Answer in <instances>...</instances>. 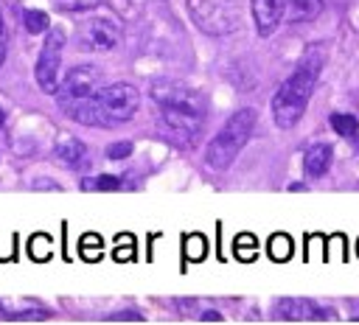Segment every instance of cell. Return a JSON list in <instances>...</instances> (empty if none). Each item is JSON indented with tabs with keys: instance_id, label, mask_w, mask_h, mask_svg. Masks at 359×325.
I'll use <instances>...</instances> for the list:
<instances>
[{
	"instance_id": "6da1fadb",
	"label": "cell",
	"mask_w": 359,
	"mask_h": 325,
	"mask_svg": "<svg viewBox=\"0 0 359 325\" xmlns=\"http://www.w3.org/2000/svg\"><path fill=\"white\" fill-rule=\"evenodd\" d=\"M151 101L163 132L174 143H191L205 126V101L196 90L160 78L151 84Z\"/></svg>"
},
{
	"instance_id": "7a4b0ae2",
	"label": "cell",
	"mask_w": 359,
	"mask_h": 325,
	"mask_svg": "<svg viewBox=\"0 0 359 325\" xmlns=\"http://www.w3.org/2000/svg\"><path fill=\"white\" fill-rule=\"evenodd\" d=\"M320 67H323V59L317 53L306 56L294 73L275 90L272 95V118L280 129H292L300 115L306 112V104L314 92V84H317V76H320Z\"/></svg>"
},
{
	"instance_id": "3957f363",
	"label": "cell",
	"mask_w": 359,
	"mask_h": 325,
	"mask_svg": "<svg viewBox=\"0 0 359 325\" xmlns=\"http://www.w3.org/2000/svg\"><path fill=\"white\" fill-rule=\"evenodd\" d=\"M98 90H101V73L95 67H73L62 87H59V106L81 120V123H93V126H101V118H98V106H95V98H98Z\"/></svg>"
},
{
	"instance_id": "277c9868",
	"label": "cell",
	"mask_w": 359,
	"mask_h": 325,
	"mask_svg": "<svg viewBox=\"0 0 359 325\" xmlns=\"http://www.w3.org/2000/svg\"><path fill=\"white\" fill-rule=\"evenodd\" d=\"M252 126H255V109H238L227 118V123L216 132V137L208 143V151H205V162L208 168L213 171H224L230 168V162L238 157V151L247 146L250 134H252Z\"/></svg>"
},
{
	"instance_id": "5b68a950",
	"label": "cell",
	"mask_w": 359,
	"mask_h": 325,
	"mask_svg": "<svg viewBox=\"0 0 359 325\" xmlns=\"http://www.w3.org/2000/svg\"><path fill=\"white\" fill-rule=\"evenodd\" d=\"M137 104H140V98H137V90L132 84H126V81L104 84L98 90V98H95L101 126H115V123L129 120L137 112Z\"/></svg>"
},
{
	"instance_id": "8992f818",
	"label": "cell",
	"mask_w": 359,
	"mask_h": 325,
	"mask_svg": "<svg viewBox=\"0 0 359 325\" xmlns=\"http://www.w3.org/2000/svg\"><path fill=\"white\" fill-rule=\"evenodd\" d=\"M62 48H65V34L53 28L45 36L39 62H36V84L42 92H59L65 76H62Z\"/></svg>"
},
{
	"instance_id": "52a82bcc",
	"label": "cell",
	"mask_w": 359,
	"mask_h": 325,
	"mask_svg": "<svg viewBox=\"0 0 359 325\" xmlns=\"http://www.w3.org/2000/svg\"><path fill=\"white\" fill-rule=\"evenodd\" d=\"M188 6H191L196 25L208 34H216V36L233 31L238 22L233 0H188Z\"/></svg>"
},
{
	"instance_id": "ba28073f",
	"label": "cell",
	"mask_w": 359,
	"mask_h": 325,
	"mask_svg": "<svg viewBox=\"0 0 359 325\" xmlns=\"http://www.w3.org/2000/svg\"><path fill=\"white\" fill-rule=\"evenodd\" d=\"M79 42H81L84 50H98V53H104V50L118 48V42H121V28H118V22H112V20H107V17H90V20L79 28Z\"/></svg>"
},
{
	"instance_id": "9c48e42d",
	"label": "cell",
	"mask_w": 359,
	"mask_h": 325,
	"mask_svg": "<svg viewBox=\"0 0 359 325\" xmlns=\"http://www.w3.org/2000/svg\"><path fill=\"white\" fill-rule=\"evenodd\" d=\"M250 3L261 36H269L278 28V22L286 17V0H250Z\"/></svg>"
},
{
	"instance_id": "30bf717a",
	"label": "cell",
	"mask_w": 359,
	"mask_h": 325,
	"mask_svg": "<svg viewBox=\"0 0 359 325\" xmlns=\"http://www.w3.org/2000/svg\"><path fill=\"white\" fill-rule=\"evenodd\" d=\"M275 314L283 317V319H323V317H334L331 311L317 308L311 300H280Z\"/></svg>"
},
{
	"instance_id": "8fae6325",
	"label": "cell",
	"mask_w": 359,
	"mask_h": 325,
	"mask_svg": "<svg viewBox=\"0 0 359 325\" xmlns=\"http://www.w3.org/2000/svg\"><path fill=\"white\" fill-rule=\"evenodd\" d=\"M331 157H334V148L328 146V143H311L309 148H306V154H303V168H306V174L309 177H323L325 171H328V165H331Z\"/></svg>"
},
{
	"instance_id": "7c38bea8",
	"label": "cell",
	"mask_w": 359,
	"mask_h": 325,
	"mask_svg": "<svg viewBox=\"0 0 359 325\" xmlns=\"http://www.w3.org/2000/svg\"><path fill=\"white\" fill-rule=\"evenodd\" d=\"M56 157L62 160V162H67V165H81L84 160H87V146L79 140V137H62L59 143H56Z\"/></svg>"
},
{
	"instance_id": "4fadbf2b",
	"label": "cell",
	"mask_w": 359,
	"mask_h": 325,
	"mask_svg": "<svg viewBox=\"0 0 359 325\" xmlns=\"http://www.w3.org/2000/svg\"><path fill=\"white\" fill-rule=\"evenodd\" d=\"M323 11V0H286L289 22H309Z\"/></svg>"
},
{
	"instance_id": "5bb4252c",
	"label": "cell",
	"mask_w": 359,
	"mask_h": 325,
	"mask_svg": "<svg viewBox=\"0 0 359 325\" xmlns=\"http://www.w3.org/2000/svg\"><path fill=\"white\" fill-rule=\"evenodd\" d=\"M292 249H294V244H292V238L286 235V233H275L272 238H269V244H266V252H269V258L272 261H289L292 258Z\"/></svg>"
},
{
	"instance_id": "9a60e30c",
	"label": "cell",
	"mask_w": 359,
	"mask_h": 325,
	"mask_svg": "<svg viewBox=\"0 0 359 325\" xmlns=\"http://www.w3.org/2000/svg\"><path fill=\"white\" fill-rule=\"evenodd\" d=\"M182 252H185V258L188 261H202L205 255H208V241H205V235H199V233H191L185 241H182Z\"/></svg>"
},
{
	"instance_id": "2e32d148",
	"label": "cell",
	"mask_w": 359,
	"mask_h": 325,
	"mask_svg": "<svg viewBox=\"0 0 359 325\" xmlns=\"http://www.w3.org/2000/svg\"><path fill=\"white\" fill-rule=\"evenodd\" d=\"M331 126H334V132L342 134V137H356V134H359L356 118H353V115H345V112H334V115H331Z\"/></svg>"
},
{
	"instance_id": "e0dca14e",
	"label": "cell",
	"mask_w": 359,
	"mask_h": 325,
	"mask_svg": "<svg viewBox=\"0 0 359 325\" xmlns=\"http://www.w3.org/2000/svg\"><path fill=\"white\" fill-rule=\"evenodd\" d=\"M50 252H53V247H50V238H48V235L36 233V235L28 241V255H31L34 261H48Z\"/></svg>"
},
{
	"instance_id": "ac0fdd59",
	"label": "cell",
	"mask_w": 359,
	"mask_h": 325,
	"mask_svg": "<svg viewBox=\"0 0 359 325\" xmlns=\"http://www.w3.org/2000/svg\"><path fill=\"white\" fill-rule=\"evenodd\" d=\"M79 252H81L84 261H98V258H101V235L87 233V235L79 241Z\"/></svg>"
},
{
	"instance_id": "d6986e66",
	"label": "cell",
	"mask_w": 359,
	"mask_h": 325,
	"mask_svg": "<svg viewBox=\"0 0 359 325\" xmlns=\"http://www.w3.org/2000/svg\"><path fill=\"white\" fill-rule=\"evenodd\" d=\"M22 22H25L28 34H42V31L48 28V14H45V11H36V8H31V11H25Z\"/></svg>"
},
{
	"instance_id": "ffe728a7",
	"label": "cell",
	"mask_w": 359,
	"mask_h": 325,
	"mask_svg": "<svg viewBox=\"0 0 359 325\" xmlns=\"http://www.w3.org/2000/svg\"><path fill=\"white\" fill-rule=\"evenodd\" d=\"M236 258H241V261H252L255 258V238L250 235V233H241L238 238H236Z\"/></svg>"
},
{
	"instance_id": "44dd1931",
	"label": "cell",
	"mask_w": 359,
	"mask_h": 325,
	"mask_svg": "<svg viewBox=\"0 0 359 325\" xmlns=\"http://www.w3.org/2000/svg\"><path fill=\"white\" fill-rule=\"evenodd\" d=\"M81 185L87 191H118L121 188V179L118 177H98V179H84Z\"/></svg>"
},
{
	"instance_id": "7402d4cb",
	"label": "cell",
	"mask_w": 359,
	"mask_h": 325,
	"mask_svg": "<svg viewBox=\"0 0 359 325\" xmlns=\"http://www.w3.org/2000/svg\"><path fill=\"white\" fill-rule=\"evenodd\" d=\"M53 3L65 11H87V8L98 6V0H53Z\"/></svg>"
},
{
	"instance_id": "603a6c76",
	"label": "cell",
	"mask_w": 359,
	"mask_h": 325,
	"mask_svg": "<svg viewBox=\"0 0 359 325\" xmlns=\"http://www.w3.org/2000/svg\"><path fill=\"white\" fill-rule=\"evenodd\" d=\"M129 154H132V143L129 140H118V143H112L107 148V157L109 160H121V157H129Z\"/></svg>"
},
{
	"instance_id": "cb8c5ba5",
	"label": "cell",
	"mask_w": 359,
	"mask_h": 325,
	"mask_svg": "<svg viewBox=\"0 0 359 325\" xmlns=\"http://www.w3.org/2000/svg\"><path fill=\"white\" fill-rule=\"evenodd\" d=\"M3 56H6V31H3V14H0V64H3Z\"/></svg>"
},
{
	"instance_id": "d4e9b609",
	"label": "cell",
	"mask_w": 359,
	"mask_h": 325,
	"mask_svg": "<svg viewBox=\"0 0 359 325\" xmlns=\"http://www.w3.org/2000/svg\"><path fill=\"white\" fill-rule=\"evenodd\" d=\"M132 255H135V247H121L118 249V261H129Z\"/></svg>"
},
{
	"instance_id": "484cf974",
	"label": "cell",
	"mask_w": 359,
	"mask_h": 325,
	"mask_svg": "<svg viewBox=\"0 0 359 325\" xmlns=\"http://www.w3.org/2000/svg\"><path fill=\"white\" fill-rule=\"evenodd\" d=\"M3 120H6V115H3V109H0V126H3Z\"/></svg>"
},
{
	"instance_id": "4316f807",
	"label": "cell",
	"mask_w": 359,
	"mask_h": 325,
	"mask_svg": "<svg viewBox=\"0 0 359 325\" xmlns=\"http://www.w3.org/2000/svg\"><path fill=\"white\" fill-rule=\"evenodd\" d=\"M356 252H359V241H356Z\"/></svg>"
}]
</instances>
